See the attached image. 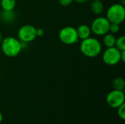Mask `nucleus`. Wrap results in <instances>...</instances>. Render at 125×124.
<instances>
[{"label": "nucleus", "instance_id": "f03ea898", "mask_svg": "<svg viewBox=\"0 0 125 124\" xmlns=\"http://www.w3.org/2000/svg\"><path fill=\"white\" fill-rule=\"evenodd\" d=\"M0 45L1 51L4 55L10 58L17 56L22 50L21 41L13 37H7L2 39Z\"/></svg>", "mask_w": 125, "mask_h": 124}, {"label": "nucleus", "instance_id": "39448f33", "mask_svg": "<svg viewBox=\"0 0 125 124\" xmlns=\"http://www.w3.org/2000/svg\"><path fill=\"white\" fill-rule=\"evenodd\" d=\"M59 39L63 44L67 45L75 44L79 40L76 29L73 26H65L62 28L59 31Z\"/></svg>", "mask_w": 125, "mask_h": 124}, {"label": "nucleus", "instance_id": "dca6fc26", "mask_svg": "<svg viewBox=\"0 0 125 124\" xmlns=\"http://www.w3.org/2000/svg\"><path fill=\"white\" fill-rule=\"evenodd\" d=\"M117 114L119 115V117L122 120H125V104L122 105L120 107H119L117 108Z\"/></svg>", "mask_w": 125, "mask_h": 124}, {"label": "nucleus", "instance_id": "4be33fe9", "mask_svg": "<svg viewBox=\"0 0 125 124\" xmlns=\"http://www.w3.org/2000/svg\"><path fill=\"white\" fill-rule=\"evenodd\" d=\"M2 120H3V115H2V113L0 112V124L2 122Z\"/></svg>", "mask_w": 125, "mask_h": 124}, {"label": "nucleus", "instance_id": "393cba45", "mask_svg": "<svg viewBox=\"0 0 125 124\" xmlns=\"http://www.w3.org/2000/svg\"><path fill=\"white\" fill-rule=\"evenodd\" d=\"M92 1H101V0H92Z\"/></svg>", "mask_w": 125, "mask_h": 124}, {"label": "nucleus", "instance_id": "aec40b11", "mask_svg": "<svg viewBox=\"0 0 125 124\" xmlns=\"http://www.w3.org/2000/svg\"><path fill=\"white\" fill-rule=\"evenodd\" d=\"M121 61L122 62L125 61V50L121 51Z\"/></svg>", "mask_w": 125, "mask_h": 124}, {"label": "nucleus", "instance_id": "b1692460", "mask_svg": "<svg viewBox=\"0 0 125 124\" xmlns=\"http://www.w3.org/2000/svg\"><path fill=\"white\" fill-rule=\"evenodd\" d=\"M2 34H1V32L0 31V44H1V41H2Z\"/></svg>", "mask_w": 125, "mask_h": 124}, {"label": "nucleus", "instance_id": "f3484780", "mask_svg": "<svg viewBox=\"0 0 125 124\" xmlns=\"http://www.w3.org/2000/svg\"><path fill=\"white\" fill-rule=\"evenodd\" d=\"M120 30V24L118 23H111L109 27V32L115 34L118 33Z\"/></svg>", "mask_w": 125, "mask_h": 124}, {"label": "nucleus", "instance_id": "9b49d317", "mask_svg": "<svg viewBox=\"0 0 125 124\" xmlns=\"http://www.w3.org/2000/svg\"><path fill=\"white\" fill-rule=\"evenodd\" d=\"M116 37L112 33H109L108 32L106 34L103 35V42L104 45L106 48L114 47L115 46V44H116Z\"/></svg>", "mask_w": 125, "mask_h": 124}, {"label": "nucleus", "instance_id": "7ed1b4c3", "mask_svg": "<svg viewBox=\"0 0 125 124\" xmlns=\"http://www.w3.org/2000/svg\"><path fill=\"white\" fill-rule=\"evenodd\" d=\"M106 18L111 23L121 24L125 18V5L116 3L110 6L106 12Z\"/></svg>", "mask_w": 125, "mask_h": 124}, {"label": "nucleus", "instance_id": "6ab92c4d", "mask_svg": "<svg viewBox=\"0 0 125 124\" xmlns=\"http://www.w3.org/2000/svg\"><path fill=\"white\" fill-rule=\"evenodd\" d=\"M44 34V30L42 28L36 29V35L37 37H42Z\"/></svg>", "mask_w": 125, "mask_h": 124}, {"label": "nucleus", "instance_id": "9d476101", "mask_svg": "<svg viewBox=\"0 0 125 124\" xmlns=\"http://www.w3.org/2000/svg\"><path fill=\"white\" fill-rule=\"evenodd\" d=\"M16 15L14 10H2L0 12V19L6 24H10L15 21Z\"/></svg>", "mask_w": 125, "mask_h": 124}, {"label": "nucleus", "instance_id": "1a4fd4ad", "mask_svg": "<svg viewBox=\"0 0 125 124\" xmlns=\"http://www.w3.org/2000/svg\"><path fill=\"white\" fill-rule=\"evenodd\" d=\"M76 31H77L78 39L81 40L91 37V34H92L90 26H89L86 24H81L80 26H78V28L76 29Z\"/></svg>", "mask_w": 125, "mask_h": 124}, {"label": "nucleus", "instance_id": "a211bd4d", "mask_svg": "<svg viewBox=\"0 0 125 124\" xmlns=\"http://www.w3.org/2000/svg\"><path fill=\"white\" fill-rule=\"evenodd\" d=\"M73 0H59V3L63 7H67L73 3Z\"/></svg>", "mask_w": 125, "mask_h": 124}, {"label": "nucleus", "instance_id": "20e7f679", "mask_svg": "<svg viewBox=\"0 0 125 124\" xmlns=\"http://www.w3.org/2000/svg\"><path fill=\"white\" fill-rule=\"evenodd\" d=\"M111 23L106 17L100 16L96 18L92 23L90 29L92 33L96 36H103L109 32Z\"/></svg>", "mask_w": 125, "mask_h": 124}, {"label": "nucleus", "instance_id": "4468645a", "mask_svg": "<svg viewBox=\"0 0 125 124\" xmlns=\"http://www.w3.org/2000/svg\"><path fill=\"white\" fill-rule=\"evenodd\" d=\"M113 87L115 90L124 91L125 88V80L121 77H117L113 80Z\"/></svg>", "mask_w": 125, "mask_h": 124}, {"label": "nucleus", "instance_id": "6e6552de", "mask_svg": "<svg viewBox=\"0 0 125 124\" xmlns=\"http://www.w3.org/2000/svg\"><path fill=\"white\" fill-rule=\"evenodd\" d=\"M125 95L124 91L114 89L108 93L106 97L107 104L112 108L117 109L122 105L125 104Z\"/></svg>", "mask_w": 125, "mask_h": 124}, {"label": "nucleus", "instance_id": "ddd939ff", "mask_svg": "<svg viewBox=\"0 0 125 124\" xmlns=\"http://www.w3.org/2000/svg\"><path fill=\"white\" fill-rule=\"evenodd\" d=\"M0 5L2 10H14L16 0H0Z\"/></svg>", "mask_w": 125, "mask_h": 124}, {"label": "nucleus", "instance_id": "f8f14e48", "mask_svg": "<svg viewBox=\"0 0 125 124\" xmlns=\"http://www.w3.org/2000/svg\"><path fill=\"white\" fill-rule=\"evenodd\" d=\"M91 10L95 15H100L104 10V4L101 1H93L91 4Z\"/></svg>", "mask_w": 125, "mask_h": 124}, {"label": "nucleus", "instance_id": "5701e85b", "mask_svg": "<svg viewBox=\"0 0 125 124\" xmlns=\"http://www.w3.org/2000/svg\"><path fill=\"white\" fill-rule=\"evenodd\" d=\"M119 3L122 4V5H125V0H119Z\"/></svg>", "mask_w": 125, "mask_h": 124}, {"label": "nucleus", "instance_id": "412c9836", "mask_svg": "<svg viewBox=\"0 0 125 124\" xmlns=\"http://www.w3.org/2000/svg\"><path fill=\"white\" fill-rule=\"evenodd\" d=\"M88 0H73V1H75L77 3H84L86 2Z\"/></svg>", "mask_w": 125, "mask_h": 124}, {"label": "nucleus", "instance_id": "2eb2a0df", "mask_svg": "<svg viewBox=\"0 0 125 124\" xmlns=\"http://www.w3.org/2000/svg\"><path fill=\"white\" fill-rule=\"evenodd\" d=\"M115 47L118 48L119 50H125V36H120L118 38H116Z\"/></svg>", "mask_w": 125, "mask_h": 124}, {"label": "nucleus", "instance_id": "a878e982", "mask_svg": "<svg viewBox=\"0 0 125 124\" xmlns=\"http://www.w3.org/2000/svg\"><path fill=\"white\" fill-rule=\"evenodd\" d=\"M1 49H0V56H1Z\"/></svg>", "mask_w": 125, "mask_h": 124}, {"label": "nucleus", "instance_id": "423d86ee", "mask_svg": "<svg viewBox=\"0 0 125 124\" xmlns=\"http://www.w3.org/2000/svg\"><path fill=\"white\" fill-rule=\"evenodd\" d=\"M121 51L115 46L107 48L103 52L102 58L106 65L114 66L121 61Z\"/></svg>", "mask_w": 125, "mask_h": 124}, {"label": "nucleus", "instance_id": "0eeeda50", "mask_svg": "<svg viewBox=\"0 0 125 124\" xmlns=\"http://www.w3.org/2000/svg\"><path fill=\"white\" fill-rule=\"evenodd\" d=\"M17 36L21 42L29 43L37 37L36 28L30 24L23 25L18 29Z\"/></svg>", "mask_w": 125, "mask_h": 124}, {"label": "nucleus", "instance_id": "f257e3e1", "mask_svg": "<svg viewBox=\"0 0 125 124\" xmlns=\"http://www.w3.org/2000/svg\"><path fill=\"white\" fill-rule=\"evenodd\" d=\"M80 50L82 54L85 56L95 58L102 52V44L95 37H89L81 41Z\"/></svg>", "mask_w": 125, "mask_h": 124}]
</instances>
